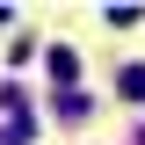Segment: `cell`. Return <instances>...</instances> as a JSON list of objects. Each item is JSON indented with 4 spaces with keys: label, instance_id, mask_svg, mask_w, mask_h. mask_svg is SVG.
I'll use <instances>...</instances> for the list:
<instances>
[{
    "label": "cell",
    "instance_id": "1",
    "mask_svg": "<svg viewBox=\"0 0 145 145\" xmlns=\"http://www.w3.org/2000/svg\"><path fill=\"white\" fill-rule=\"evenodd\" d=\"M72 72H80V58H72V51H51V80H58L65 94H72Z\"/></svg>",
    "mask_w": 145,
    "mask_h": 145
},
{
    "label": "cell",
    "instance_id": "2",
    "mask_svg": "<svg viewBox=\"0 0 145 145\" xmlns=\"http://www.w3.org/2000/svg\"><path fill=\"white\" fill-rule=\"evenodd\" d=\"M123 94H131V102H145V65H131V72H123Z\"/></svg>",
    "mask_w": 145,
    "mask_h": 145
}]
</instances>
